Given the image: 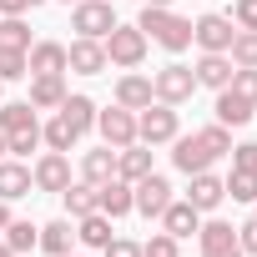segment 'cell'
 I'll list each match as a JSON object with an SVG mask.
<instances>
[{"label":"cell","instance_id":"obj_1","mask_svg":"<svg viewBox=\"0 0 257 257\" xmlns=\"http://www.w3.org/2000/svg\"><path fill=\"white\" fill-rule=\"evenodd\" d=\"M137 26L147 31V41H157V46H162V51H172V56H182V51L192 46V21H187V16H177L172 6H142Z\"/></svg>","mask_w":257,"mask_h":257},{"label":"cell","instance_id":"obj_2","mask_svg":"<svg viewBox=\"0 0 257 257\" xmlns=\"http://www.w3.org/2000/svg\"><path fill=\"white\" fill-rule=\"evenodd\" d=\"M101 46H106V61L121 66V71H137V66L147 61V51H152V41H147L142 26H121V21L111 26V36H106Z\"/></svg>","mask_w":257,"mask_h":257},{"label":"cell","instance_id":"obj_3","mask_svg":"<svg viewBox=\"0 0 257 257\" xmlns=\"http://www.w3.org/2000/svg\"><path fill=\"white\" fill-rule=\"evenodd\" d=\"M177 132H182V116H177V106H167V101H152V106H142V111H137V142H147V147H167Z\"/></svg>","mask_w":257,"mask_h":257},{"label":"cell","instance_id":"obj_4","mask_svg":"<svg viewBox=\"0 0 257 257\" xmlns=\"http://www.w3.org/2000/svg\"><path fill=\"white\" fill-rule=\"evenodd\" d=\"M152 96H157V101H167V106H182V101H192V96H197V76H192V66H182V61H167V66L152 76Z\"/></svg>","mask_w":257,"mask_h":257},{"label":"cell","instance_id":"obj_5","mask_svg":"<svg viewBox=\"0 0 257 257\" xmlns=\"http://www.w3.org/2000/svg\"><path fill=\"white\" fill-rule=\"evenodd\" d=\"M116 26V11H111V0H76L71 6V31L86 36V41H106Z\"/></svg>","mask_w":257,"mask_h":257},{"label":"cell","instance_id":"obj_6","mask_svg":"<svg viewBox=\"0 0 257 257\" xmlns=\"http://www.w3.org/2000/svg\"><path fill=\"white\" fill-rule=\"evenodd\" d=\"M96 132H101V142L116 147V152L132 147V142H137V111H126V106L111 101L106 111H96Z\"/></svg>","mask_w":257,"mask_h":257},{"label":"cell","instance_id":"obj_7","mask_svg":"<svg viewBox=\"0 0 257 257\" xmlns=\"http://www.w3.org/2000/svg\"><path fill=\"white\" fill-rule=\"evenodd\" d=\"M232 36H237L232 16H217V11H207V16H197V21H192V46H202V51H222V56H227Z\"/></svg>","mask_w":257,"mask_h":257},{"label":"cell","instance_id":"obj_8","mask_svg":"<svg viewBox=\"0 0 257 257\" xmlns=\"http://www.w3.org/2000/svg\"><path fill=\"white\" fill-rule=\"evenodd\" d=\"M31 182H36V192H66L71 187V157L66 152H41L36 157V167H31Z\"/></svg>","mask_w":257,"mask_h":257},{"label":"cell","instance_id":"obj_9","mask_svg":"<svg viewBox=\"0 0 257 257\" xmlns=\"http://www.w3.org/2000/svg\"><path fill=\"white\" fill-rule=\"evenodd\" d=\"M132 202H137L142 217H162L167 202H172V182H167L162 172H147L142 182H132Z\"/></svg>","mask_w":257,"mask_h":257},{"label":"cell","instance_id":"obj_10","mask_svg":"<svg viewBox=\"0 0 257 257\" xmlns=\"http://www.w3.org/2000/svg\"><path fill=\"white\" fill-rule=\"evenodd\" d=\"M167 147H172V167H177L182 177H197V172H207V167L217 162V157H212V152L197 142V132H192V137H182V132H177Z\"/></svg>","mask_w":257,"mask_h":257},{"label":"cell","instance_id":"obj_11","mask_svg":"<svg viewBox=\"0 0 257 257\" xmlns=\"http://www.w3.org/2000/svg\"><path fill=\"white\" fill-rule=\"evenodd\" d=\"M197 242H202V257H242V247H237V227L222 222V217L202 222V227H197Z\"/></svg>","mask_w":257,"mask_h":257},{"label":"cell","instance_id":"obj_12","mask_svg":"<svg viewBox=\"0 0 257 257\" xmlns=\"http://www.w3.org/2000/svg\"><path fill=\"white\" fill-rule=\"evenodd\" d=\"M111 61H106V46L101 41H86V36H76L71 46H66V71H76V76H101Z\"/></svg>","mask_w":257,"mask_h":257},{"label":"cell","instance_id":"obj_13","mask_svg":"<svg viewBox=\"0 0 257 257\" xmlns=\"http://www.w3.org/2000/svg\"><path fill=\"white\" fill-rule=\"evenodd\" d=\"M96 212H106L111 222L132 217V212H137V202H132V182H121V177L101 182V187H96Z\"/></svg>","mask_w":257,"mask_h":257},{"label":"cell","instance_id":"obj_14","mask_svg":"<svg viewBox=\"0 0 257 257\" xmlns=\"http://www.w3.org/2000/svg\"><path fill=\"white\" fill-rule=\"evenodd\" d=\"M187 202H192V207L207 217V212H217V207L227 202V182H222V177H212V167H207V172H197V177H192Z\"/></svg>","mask_w":257,"mask_h":257},{"label":"cell","instance_id":"obj_15","mask_svg":"<svg viewBox=\"0 0 257 257\" xmlns=\"http://www.w3.org/2000/svg\"><path fill=\"white\" fill-rule=\"evenodd\" d=\"M157 222H162V232H172L177 242H187V237H197V227H202V212H197L187 197H182V202L172 197V202H167V212H162Z\"/></svg>","mask_w":257,"mask_h":257},{"label":"cell","instance_id":"obj_16","mask_svg":"<svg viewBox=\"0 0 257 257\" xmlns=\"http://www.w3.org/2000/svg\"><path fill=\"white\" fill-rule=\"evenodd\" d=\"M26 66H31V76H66V46L61 41H31Z\"/></svg>","mask_w":257,"mask_h":257},{"label":"cell","instance_id":"obj_17","mask_svg":"<svg viewBox=\"0 0 257 257\" xmlns=\"http://www.w3.org/2000/svg\"><path fill=\"white\" fill-rule=\"evenodd\" d=\"M31 192H36L31 167L16 162V157H0V202H21V197H31Z\"/></svg>","mask_w":257,"mask_h":257},{"label":"cell","instance_id":"obj_18","mask_svg":"<svg viewBox=\"0 0 257 257\" xmlns=\"http://www.w3.org/2000/svg\"><path fill=\"white\" fill-rule=\"evenodd\" d=\"M232 61L222 56V51H202V61L192 66V76H197V86H207V91H222V86H232Z\"/></svg>","mask_w":257,"mask_h":257},{"label":"cell","instance_id":"obj_19","mask_svg":"<svg viewBox=\"0 0 257 257\" xmlns=\"http://www.w3.org/2000/svg\"><path fill=\"white\" fill-rule=\"evenodd\" d=\"M157 96H152V76H142V71H121V81H116V106H126V111H142V106H152Z\"/></svg>","mask_w":257,"mask_h":257},{"label":"cell","instance_id":"obj_20","mask_svg":"<svg viewBox=\"0 0 257 257\" xmlns=\"http://www.w3.org/2000/svg\"><path fill=\"white\" fill-rule=\"evenodd\" d=\"M212 111H217V121H222V126H247V121H252V111H257V101H247V96H237L232 86H222V91H217V101H212Z\"/></svg>","mask_w":257,"mask_h":257},{"label":"cell","instance_id":"obj_21","mask_svg":"<svg viewBox=\"0 0 257 257\" xmlns=\"http://www.w3.org/2000/svg\"><path fill=\"white\" fill-rule=\"evenodd\" d=\"M116 177V147H91V152H81V182H91V187H101V182H111Z\"/></svg>","mask_w":257,"mask_h":257},{"label":"cell","instance_id":"obj_22","mask_svg":"<svg viewBox=\"0 0 257 257\" xmlns=\"http://www.w3.org/2000/svg\"><path fill=\"white\" fill-rule=\"evenodd\" d=\"M147 172H157L147 142H132V147H121V152H116V177H121V182H142Z\"/></svg>","mask_w":257,"mask_h":257},{"label":"cell","instance_id":"obj_23","mask_svg":"<svg viewBox=\"0 0 257 257\" xmlns=\"http://www.w3.org/2000/svg\"><path fill=\"white\" fill-rule=\"evenodd\" d=\"M66 96H71L66 76H31V96H26V101H31L36 111H56Z\"/></svg>","mask_w":257,"mask_h":257},{"label":"cell","instance_id":"obj_24","mask_svg":"<svg viewBox=\"0 0 257 257\" xmlns=\"http://www.w3.org/2000/svg\"><path fill=\"white\" fill-rule=\"evenodd\" d=\"M56 111H61V116H66V121L76 126L81 137H86V132H96V111H101V106H96V101H91L86 91H71V96H66V101H61Z\"/></svg>","mask_w":257,"mask_h":257},{"label":"cell","instance_id":"obj_25","mask_svg":"<svg viewBox=\"0 0 257 257\" xmlns=\"http://www.w3.org/2000/svg\"><path fill=\"white\" fill-rule=\"evenodd\" d=\"M71 242H76V222H71V217H56V222H46V227H41V242H36V247H41V252H51V257H66V252H71Z\"/></svg>","mask_w":257,"mask_h":257},{"label":"cell","instance_id":"obj_26","mask_svg":"<svg viewBox=\"0 0 257 257\" xmlns=\"http://www.w3.org/2000/svg\"><path fill=\"white\" fill-rule=\"evenodd\" d=\"M0 242H6L16 257H26V252L41 242V227H36V222H26V217H11V222H6V232H0Z\"/></svg>","mask_w":257,"mask_h":257},{"label":"cell","instance_id":"obj_27","mask_svg":"<svg viewBox=\"0 0 257 257\" xmlns=\"http://www.w3.org/2000/svg\"><path fill=\"white\" fill-rule=\"evenodd\" d=\"M116 232H111V217L106 212H86V217H76V242H86V247H106Z\"/></svg>","mask_w":257,"mask_h":257},{"label":"cell","instance_id":"obj_28","mask_svg":"<svg viewBox=\"0 0 257 257\" xmlns=\"http://www.w3.org/2000/svg\"><path fill=\"white\" fill-rule=\"evenodd\" d=\"M41 142H46L51 152H66V157H71V147L81 142V132H76V126H71V121H66L61 111H56V116H51V121L41 126Z\"/></svg>","mask_w":257,"mask_h":257},{"label":"cell","instance_id":"obj_29","mask_svg":"<svg viewBox=\"0 0 257 257\" xmlns=\"http://www.w3.org/2000/svg\"><path fill=\"white\" fill-rule=\"evenodd\" d=\"M26 126H41L31 101H0V132L11 137V132H26Z\"/></svg>","mask_w":257,"mask_h":257},{"label":"cell","instance_id":"obj_30","mask_svg":"<svg viewBox=\"0 0 257 257\" xmlns=\"http://www.w3.org/2000/svg\"><path fill=\"white\" fill-rule=\"evenodd\" d=\"M61 202H66V217L76 222V217L96 212V187H91V182H71V187L61 192Z\"/></svg>","mask_w":257,"mask_h":257},{"label":"cell","instance_id":"obj_31","mask_svg":"<svg viewBox=\"0 0 257 257\" xmlns=\"http://www.w3.org/2000/svg\"><path fill=\"white\" fill-rule=\"evenodd\" d=\"M0 46H6V51H31V26H26V16H0Z\"/></svg>","mask_w":257,"mask_h":257},{"label":"cell","instance_id":"obj_32","mask_svg":"<svg viewBox=\"0 0 257 257\" xmlns=\"http://www.w3.org/2000/svg\"><path fill=\"white\" fill-rule=\"evenodd\" d=\"M222 182H227V197L232 202H247V207L257 202V172H237L232 167V177H222Z\"/></svg>","mask_w":257,"mask_h":257},{"label":"cell","instance_id":"obj_33","mask_svg":"<svg viewBox=\"0 0 257 257\" xmlns=\"http://www.w3.org/2000/svg\"><path fill=\"white\" fill-rule=\"evenodd\" d=\"M227 61L232 66H257V31H237L232 46H227Z\"/></svg>","mask_w":257,"mask_h":257},{"label":"cell","instance_id":"obj_34","mask_svg":"<svg viewBox=\"0 0 257 257\" xmlns=\"http://www.w3.org/2000/svg\"><path fill=\"white\" fill-rule=\"evenodd\" d=\"M197 142H202L212 157H227V152H232V126L212 121V126H202V132H197Z\"/></svg>","mask_w":257,"mask_h":257},{"label":"cell","instance_id":"obj_35","mask_svg":"<svg viewBox=\"0 0 257 257\" xmlns=\"http://www.w3.org/2000/svg\"><path fill=\"white\" fill-rule=\"evenodd\" d=\"M142 257H182V242H177L172 232H152V237L142 242Z\"/></svg>","mask_w":257,"mask_h":257},{"label":"cell","instance_id":"obj_36","mask_svg":"<svg viewBox=\"0 0 257 257\" xmlns=\"http://www.w3.org/2000/svg\"><path fill=\"white\" fill-rule=\"evenodd\" d=\"M21 76H31L26 51H6V46H0V81H21Z\"/></svg>","mask_w":257,"mask_h":257},{"label":"cell","instance_id":"obj_37","mask_svg":"<svg viewBox=\"0 0 257 257\" xmlns=\"http://www.w3.org/2000/svg\"><path fill=\"white\" fill-rule=\"evenodd\" d=\"M6 147H11V157H31V152L41 147V126H26V132H11V137H6Z\"/></svg>","mask_w":257,"mask_h":257},{"label":"cell","instance_id":"obj_38","mask_svg":"<svg viewBox=\"0 0 257 257\" xmlns=\"http://www.w3.org/2000/svg\"><path fill=\"white\" fill-rule=\"evenodd\" d=\"M232 91L247 96V101H257V66H237L232 71Z\"/></svg>","mask_w":257,"mask_h":257},{"label":"cell","instance_id":"obj_39","mask_svg":"<svg viewBox=\"0 0 257 257\" xmlns=\"http://www.w3.org/2000/svg\"><path fill=\"white\" fill-rule=\"evenodd\" d=\"M232 26L237 31H257V0H232Z\"/></svg>","mask_w":257,"mask_h":257},{"label":"cell","instance_id":"obj_40","mask_svg":"<svg viewBox=\"0 0 257 257\" xmlns=\"http://www.w3.org/2000/svg\"><path fill=\"white\" fill-rule=\"evenodd\" d=\"M227 157H232V167H237V172H257V142H237Z\"/></svg>","mask_w":257,"mask_h":257},{"label":"cell","instance_id":"obj_41","mask_svg":"<svg viewBox=\"0 0 257 257\" xmlns=\"http://www.w3.org/2000/svg\"><path fill=\"white\" fill-rule=\"evenodd\" d=\"M237 247H242V257H257V217H247L237 227Z\"/></svg>","mask_w":257,"mask_h":257},{"label":"cell","instance_id":"obj_42","mask_svg":"<svg viewBox=\"0 0 257 257\" xmlns=\"http://www.w3.org/2000/svg\"><path fill=\"white\" fill-rule=\"evenodd\" d=\"M101 252H106V257H142V242H132V237H111Z\"/></svg>","mask_w":257,"mask_h":257},{"label":"cell","instance_id":"obj_43","mask_svg":"<svg viewBox=\"0 0 257 257\" xmlns=\"http://www.w3.org/2000/svg\"><path fill=\"white\" fill-rule=\"evenodd\" d=\"M36 6H46V0H0V16H31Z\"/></svg>","mask_w":257,"mask_h":257},{"label":"cell","instance_id":"obj_44","mask_svg":"<svg viewBox=\"0 0 257 257\" xmlns=\"http://www.w3.org/2000/svg\"><path fill=\"white\" fill-rule=\"evenodd\" d=\"M6 222H11V202H0V232H6Z\"/></svg>","mask_w":257,"mask_h":257},{"label":"cell","instance_id":"obj_45","mask_svg":"<svg viewBox=\"0 0 257 257\" xmlns=\"http://www.w3.org/2000/svg\"><path fill=\"white\" fill-rule=\"evenodd\" d=\"M0 157H11V147H6V132H0Z\"/></svg>","mask_w":257,"mask_h":257},{"label":"cell","instance_id":"obj_46","mask_svg":"<svg viewBox=\"0 0 257 257\" xmlns=\"http://www.w3.org/2000/svg\"><path fill=\"white\" fill-rule=\"evenodd\" d=\"M142 6H172V0H142Z\"/></svg>","mask_w":257,"mask_h":257},{"label":"cell","instance_id":"obj_47","mask_svg":"<svg viewBox=\"0 0 257 257\" xmlns=\"http://www.w3.org/2000/svg\"><path fill=\"white\" fill-rule=\"evenodd\" d=\"M0 257H16V252H11V247H6V242H0Z\"/></svg>","mask_w":257,"mask_h":257},{"label":"cell","instance_id":"obj_48","mask_svg":"<svg viewBox=\"0 0 257 257\" xmlns=\"http://www.w3.org/2000/svg\"><path fill=\"white\" fill-rule=\"evenodd\" d=\"M61 6H76V0H61Z\"/></svg>","mask_w":257,"mask_h":257},{"label":"cell","instance_id":"obj_49","mask_svg":"<svg viewBox=\"0 0 257 257\" xmlns=\"http://www.w3.org/2000/svg\"><path fill=\"white\" fill-rule=\"evenodd\" d=\"M0 96H6V81H0Z\"/></svg>","mask_w":257,"mask_h":257},{"label":"cell","instance_id":"obj_50","mask_svg":"<svg viewBox=\"0 0 257 257\" xmlns=\"http://www.w3.org/2000/svg\"><path fill=\"white\" fill-rule=\"evenodd\" d=\"M252 207H257V202H252ZM252 217H257V212H252Z\"/></svg>","mask_w":257,"mask_h":257},{"label":"cell","instance_id":"obj_51","mask_svg":"<svg viewBox=\"0 0 257 257\" xmlns=\"http://www.w3.org/2000/svg\"><path fill=\"white\" fill-rule=\"evenodd\" d=\"M66 257H71V252H66Z\"/></svg>","mask_w":257,"mask_h":257}]
</instances>
